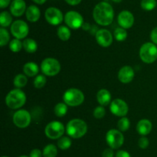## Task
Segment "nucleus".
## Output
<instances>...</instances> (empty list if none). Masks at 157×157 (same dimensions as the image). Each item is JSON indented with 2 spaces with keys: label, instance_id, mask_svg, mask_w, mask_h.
Returning <instances> with one entry per match:
<instances>
[{
  "label": "nucleus",
  "instance_id": "f257e3e1",
  "mask_svg": "<svg viewBox=\"0 0 157 157\" xmlns=\"http://www.w3.org/2000/svg\"><path fill=\"white\" fill-rule=\"evenodd\" d=\"M93 17L98 25L103 26H110L113 22L114 18L113 7L106 2H99L94 9Z\"/></svg>",
  "mask_w": 157,
  "mask_h": 157
},
{
  "label": "nucleus",
  "instance_id": "f03ea898",
  "mask_svg": "<svg viewBox=\"0 0 157 157\" xmlns=\"http://www.w3.org/2000/svg\"><path fill=\"white\" fill-rule=\"evenodd\" d=\"M87 132V125L81 119H73L67 123L66 132L69 137L80 139L86 135Z\"/></svg>",
  "mask_w": 157,
  "mask_h": 157
},
{
  "label": "nucleus",
  "instance_id": "7ed1b4c3",
  "mask_svg": "<svg viewBox=\"0 0 157 157\" xmlns=\"http://www.w3.org/2000/svg\"><path fill=\"white\" fill-rule=\"evenodd\" d=\"M26 103V95L21 89L11 90L6 97V106L11 109H18Z\"/></svg>",
  "mask_w": 157,
  "mask_h": 157
},
{
  "label": "nucleus",
  "instance_id": "20e7f679",
  "mask_svg": "<svg viewBox=\"0 0 157 157\" xmlns=\"http://www.w3.org/2000/svg\"><path fill=\"white\" fill-rule=\"evenodd\" d=\"M63 100L69 106H78L84 101V95L83 92L76 88L67 89L63 95Z\"/></svg>",
  "mask_w": 157,
  "mask_h": 157
},
{
  "label": "nucleus",
  "instance_id": "39448f33",
  "mask_svg": "<svg viewBox=\"0 0 157 157\" xmlns=\"http://www.w3.org/2000/svg\"><path fill=\"white\" fill-rule=\"evenodd\" d=\"M140 58L144 62L151 64L157 59V46L153 42H146L142 45L139 52Z\"/></svg>",
  "mask_w": 157,
  "mask_h": 157
},
{
  "label": "nucleus",
  "instance_id": "423d86ee",
  "mask_svg": "<svg viewBox=\"0 0 157 157\" xmlns=\"http://www.w3.org/2000/svg\"><path fill=\"white\" fill-rule=\"evenodd\" d=\"M61 69V66L59 61L55 58H46L41 63V72L48 76H55L58 75Z\"/></svg>",
  "mask_w": 157,
  "mask_h": 157
},
{
  "label": "nucleus",
  "instance_id": "0eeeda50",
  "mask_svg": "<svg viewBox=\"0 0 157 157\" xmlns=\"http://www.w3.org/2000/svg\"><path fill=\"white\" fill-rule=\"evenodd\" d=\"M66 131V128L59 121H52L44 128V133L51 139H58Z\"/></svg>",
  "mask_w": 157,
  "mask_h": 157
},
{
  "label": "nucleus",
  "instance_id": "6e6552de",
  "mask_svg": "<svg viewBox=\"0 0 157 157\" xmlns=\"http://www.w3.org/2000/svg\"><path fill=\"white\" fill-rule=\"evenodd\" d=\"M106 141L107 145L113 149H120L124 145V136L119 129H110L106 134Z\"/></svg>",
  "mask_w": 157,
  "mask_h": 157
},
{
  "label": "nucleus",
  "instance_id": "1a4fd4ad",
  "mask_svg": "<svg viewBox=\"0 0 157 157\" xmlns=\"http://www.w3.org/2000/svg\"><path fill=\"white\" fill-rule=\"evenodd\" d=\"M10 31L15 38L22 39L29 35V27L25 22L18 19L12 22L11 25Z\"/></svg>",
  "mask_w": 157,
  "mask_h": 157
},
{
  "label": "nucleus",
  "instance_id": "9d476101",
  "mask_svg": "<svg viewBox=\"0 0 157 157\" xmlns=\"http://www.w3.org/2000/svg\"><path fill=\"white\" fill-rule=\"evenodd\" d=\"M64 22L67 26L72 29H78L84 25V18L81 14L76 11H69L64 15Z\"/></svg>",
  "mask_w": 157,
  "mask_h": 157
},
{
  "label": "nucleus",
  "instance_id": "9b49d317",
  "mask_svg": "<svg viewBox=\"0 0 157 157\" xmlns=\"http://www.w3.org/2000/svg\"><path fill=\"white\" fill-rule=\"evenodd\" d=\"M13 123L17 127L20 129H24L30 125L32 117L29 111L25 109H18L14 113L12 117Z\"/></svg>",
  "mask_w": 157,
  "mask_h": 157
},
{
  "label": "nucleus",
  "instance_id": "f8f14e48",
  "mask_svg": "<svg viewBox=\"0 0 157 157\" xmlns=\"http://www.w3.org/2000/svg\"><path fill=\"white\" fill-rule=\"evenodd\" d=\"M44 17L46 21L52 26H58L64 18L62 12L56 7L48 8L44 12Z\"/></svg>",
  "mask_w": 157,
  "mask_h": 157
},
{
  "label": "nucleus",
  "instance_id": "ddd939ff",
  "mask_svg": "<svg viewBox=\"0 0 157 157\" xmlns=\"http://www.w3.org/2000/svg\"><path fill=\"white\" fill-rule=\"evenodd\" d=\"M110 110L114 115L124 117L128 113L129 106L124 100L121 99H115L110 103Z\"/></svg>",
  "mask_w": 157,
  "mask_h": 157
},
{
  "label": "nucleus",
  "instance_id": "4468645a",
  "mask_svg": "<svg viewBox=\"0 0 157 157\" xmlns=\"http://www.w3.org/2000/svg\"><path fill=\"white\" fill-rule=\"evenodd\" d=\"M96 41L101 46L107 48L113 42V35L108 29H101L95 34Z\"/></svg>",
  "mask_w": 157,
  "mask_h": 157
},
{
  "label": "nucleus",
  "instance_id": "2eb2a0df",
  "mask_svg": "<svg viewBox=\"0 0 157 157\" xmlns=\"http://www.w3.org/2000/svg\"><path fill=\"white\" fill-rule=\"evenodd\" d=\"M117 22L121 27L125 29H130L134 24V16L130 11L124 10L118 15Z\"/></svg>",
  "mask_w": 157,
  "mask_h": 157
},
{
  "label": "nucleus",
  "instance_id": "dca6fc26",
  "mask_svg": "<svg viewBox=\"0 0 157 157\" xmlns=\"http://www.w3.org/2000/svg\"><path fill=\"white\" fill-rule=\"evenodd\" d=\"M135 76L133 68L130 66H124L118 72V79L124 84L130 83Z\"/></svg>",
  "mask_w": 157,
  "mask_h": 157
},
{
  "label": "nucleus",
  "instance_id": "f3484780",
  "mask_svg": "<svg viewBox=\"0 0 157 157\" xmlns=\"http://www.w3.org/2000/svg\"><path fill=\"white\" fill-rule=\"evenodd\" d=\"M26 9V3L24 0H13L10 4V12L13 16H21Z\"/></svg>",
  "mask_w": 157,
  "mask_h": 157
},
{
  "label": "nucleus",
  "instance_id": "a211bd4d",
  "mask_svg": "<svg viewBox=\"0 0 157 157\" xmlns=\"http://www.w3.org/2000/svg\"><path fill=\"white\" fill-rule=\"evenodd\" d=\"M153 129V124L150 122V120L147 119H143L138 122L136 125V131L138 133L143 136L149 135Z\"/></svg>",
  "mask_w": 157,
  "mask_h": 157
},
{
  "label": "nucleus",
  "instance_id": "6ab92c4d",
  "mask_svg": "<svg viewBox=\"0 0 157 157\" xmlns=\"http://www.w3.org/2000/svg\"><path fill=\"white\" fill-rule=\"evenodd\" d=\"M26 18L31 22H36L41 17V12L38 7L35 5H31L27 8L25 12Z\"/></svg>",
  "mask_w": 157,
  "mask_h": 157
},
{
  "label": "nucleus",
  "instance_id": "aec40b11",
  "mask_svg": "<svg viewBox=\"0 0 157 157\" xmlns=\"http://www.w3.org/2000/svg\"><path fill=\"white\" fill-rule=\"evenodd\" d=\"M97 100L101 106H107L111 101V94L106 89H100L97 93Z\"/></svg>",
  "mask_w": 157,
  "mask_h": 157
},
{
  "label": "nucleus",
  "instance_id": "412c9836",
  "mask_svg": "<svg viewBox=\"0 0 157 157\" xmlns=\"http://www.w3.org/2000/svg\"><path fill=\"white\" fill-rule=\"evenodd\" d=\"M39 68L38 66L34 62H29L23 66V72L29 77H34L38 75Z\"/></svg>",
  "mask_w": 157,
  "mask_h": 157
},
{
  "label": "nucleus",
  "instance_id": "4be33fe9",
  "mask_svg": "<svg viewBox=\"0 0 157 157\" xmlns=\"http://www.w3.org/2000/svg\"><path fill=\"white\" fill-rule=\"evenodd\" d=\"M23 49L29 53H34L38 49V44H37L36 41L33 38H25L24 41L22 42Z\"/></svg>",
  "mask_w": 157,
  "mask_h": 157
},
{
  "label": "nucleus",
  "instance_id": "5701e85b",
  "mask_svg": "<svg viewBox=\"0 0 157 157\" xmlns=\"http://www.w3.org/2000/svg\"><path fill=\"white\" fill-rule=\"evenodd\" d=\"M57 34H58V38L61 41L64 42L67 41L71 38V35L70 28L66 26H59V28L58 29V31H57Z\"/></svg>",
  "mask_w": 157,
  "mask_h": 157
},
{
  "label": "nucleus",
  "instance_id": "b1692460",
  "mask_svg": "<svg viewBox=\"0 0 157 157\" xmlns=\"http://www.w3.org/2000/svg\"><path fill=\"white\" fill-rule=\"evenodd\" d=\"M12 24V15L7 11H3L0 14V25L2 28L8 27Z\"/></svg>",
  "mask_w": 157,
  "mask_h": 157
},
{
  "label": "nucleus",
  "instance_id": "393cba45",
  "mask_svg": "<svg viewBox=\"0 0 157 157\" xmlns=\"http://www.w3.org/2000/svg\"><path fill=\"white\" fill-rule=\"evenodd\" d=\"M28 78L27 75L25 74H18L15 75L13 80V84L17 89H21V88L25 87L27 85Z\"/></svg>",
  "mask_w": 157,
  "mask_h": 157
},
{
  "label": "nucleus",
  "instance_id": "a878e982",
  "mask_svg": "<svg viewBox=\"0 0 157 157\" xmlns=\"http://www.w3.org/2000/svg\"><path fill=\"white\" fill-rule=\"evenodd\" d=\"M43 157H56L58 155V149L54 144H48L44 146L42 151Z\"/></svg>",
  "mask_w": 157,
  "mask_h": 157
},
{
  "label": "nucleus",
  "instance_id": "bb28decb",
  "mask_svg": "<svg viewBox=\"0 0 157 157\" xmlns=\"http://www.w3.org/2000/svg\"><path fill=\"white\" fill-rule=\"evenodd\" d=\"M54 112L58 117H63L67 112V105L64 103H58L55 105Z\"/></svg>",
  "mask_w": 157,
  "mask_h": 157
},
{
  "label": "nucleus",
  "instance_id": "cd10ccee",
  "mask_svg": "<svg viewBox=\"0 0 157 157\" xmlns=\"http://www.w3.org/2000/svg\"><path fill=\"white\" fill-rule=\"evenodd\" d=\"M72 142L70 137L61 136L58 140V146L61 150H67L71 146Z\"/></svg>",
  "mask_w": 157,
  "mask_h": 157
},
{
  "label": "nucleus",
  "instance_id": "c85d7f7f",
  "mask_svg": "<svg viewBox=\"0 0 157 157\" xmlns=\"http://www.w3.org/2000/svg\"><path fill=\"white\" fill-rule=\"evenodd\" d=\"M114 38L118 42H124L127 38V32L125 29L122 27L117 28L113 32Z\"/></svg>",
  "mask_w": 157,
  "mask_h": 157
},
{
  "label": "nucleus",
  "instance_id": "c756f323",
  "mask_svg": "<svg viewBox=\"0 0 157 157\" xmlns=\"http://www.w3.org/2000/svg\"><path fill=\"white\" fill-rule=\"evenodd\" d=\"M130 121L127 117H121L117 123V128L121 132H126L130 129Z\"/></svg>",
  "mask_w": 157,
  "mask_h": 157
},
{
  "label": "nucleus",
  "instance_id": "7c9ffc66",
  "mask_svg": "<svg viewBox=\"0 0 157 157\" xmlns=\"http://www.w3.org/2000/svg\"><path fill=\"white\" fill-rule=\"evenodd\" d=\"M10 40V35L7 29L2 27L0 29V46L2 47L6 46Z\"/></svg>",
  "mask_w": 157,
  "mask_h": 157
},
{
  "label": "nucleus",
  "instance_id": "2f4dec72",
  "mask_svg": "<svg viewBox=\"0 0 157 157\" xmlns=\"http://www.w3.org/2000/svg\"><path fill=\"white\" fill-rule=\"evenodd\" d=\"M141 8L145 11H152L156 7V0H142L140 2Z\"/></svg>",
  "mask_w": 157,
  "mask_h": 157
},
{
  "label": "nucleus",
  "instance_id": "473e14b6",
  "mask_svg": "<svg viewBox=\"0 0 157 157\" xmlns=\"http://www.w3.org/2000/svg\"><path fill=\"white\" fill-rule=\"evenodd\" d=\"M9 49L12 52H18L23 49L22 42L20 41L18 38H14V39L11 40L9 42Z\"/></svg>",
  "mask_w": 157,
  "mask_h": 157
},
{
  "label": "nucleus",
  "instance_id": "72a5a7b5",
  "mask_svg": "<svg viewBox=\"0 0 157 157\" xmlns=\"http://www.w3.org/2000/svg\"><path fill=\"white\" fill-rule=\"evenodd\" d=\"M46 83H47V78H46L45 75H42L40 74L35 76V79H34V86L36 89H41L45 86Z\"/></svg>",
  "mask_w": 157,
  "mask_h": 157
},
{
  "label": "nucleus",
  "instance_id": "f704fd0d",
  "mask_svg": "<svg viewBox=\"0 0 157 157\" xmlns=\"http://www.w3.org/2000/svg\"><path fill=\"white\" fill-rule=\"evenodd\" d=\"M105 113H106L105 109H104L103 106H97L93 112L94 116L96 119L104 118V115H105Z\"/></svg>",
  "mask_w": 157,
  "mask_h": 157
},
{
  "label": "nucleus",
  "instance_id": "c9c22d12",
  "mask_svg": "<svg viewBox=\"0 0 157 157\" xmlns=\"http://www.w3.org/2000/svg\"><path fill=\"white\" fill-rule=\"evenodd\" d=\"M149 145H150V141H149L147 137L143 136L142 135V137H140V138L139 139V140H138V146H139V147L140 148V149H147L149 146Z\"/></svg>",
  "mask_w": 157,
  "mask_h": 157
},
{
  "label": "nucleus",
  "instance_id": "e433bc0d",
  "mask_svg": "<svg viewBox=\"0 0 157 157\" xmlns=\"http://www.w3.org/2000/svg\"><path fill=\"white\" fill-rule=\"evenodd\" d=\"M102 157H114V152L112 148H107L102 153Z\"/></svg>",
  "mask_w": 157,
  "mask_h": 157
},
{
  "label": "nucleus",
  "instance_id": "4c0bfd02",
  "mask_svg": "<svg viewBox=\"0 0 157 157\" xmlns=\"http://www.w3.org/2000/svg\"><path fill=\"white\" fill-rule=\"evenodd\" d=\"M43 153L39 149H34L29 153V157H42Z\"/></svg>",
  "mask_w": 157,
  "mask_h": 157
},
{
  "label": "nucleus",
  "instance_id": "58836bf2",
  "mask_svg": "<svg viewBox=\"0 0 157 157\" xmlns=\"http://www.w3.org/2000/svg\"><path fill=\"white\" fill-rule=\"evenodd\" d=\"M150 39H151L152 42L157 45V27L154 28L151 31V33H150Z\"/></svg>",
  "mask_w": 157,
  "mask_h": 157
},
{
  "label": "nucleus",
  "instance_id": "ea45409f",
  "mask_svg": "<svg viewBox=\"0 0 157 157\" xmlns=\"http://www.w3.org/2000/svg\"><path fill=\"white\" fill-rule=\"evenodd\" d=\"M115 157H131L130 154L126 150H118Z\"/></svg>",
  "mask_w": 157,
  "mask_h": 157
},
{
  "label": "nucleus",
  "instance_id": "a19ab883",
  "mask_svg": "<svg viewBox=\"0 0 157 157\" xmlns=\"http://www.w3.org/2000/svg\"><path fill=\"white\" fill-rule=\"evenodd\" d=\"M11 0H0V8L5 9L11 4Z\"/></svg>",
  "mask_w": 157,
  "mask_h": 157
},
{
  "label": "nucleus",
  "instance_id": "79ce46f5",
  "mask_svg": "<svg viewBox=\"0 0 157 157\" xmlns=\"http://www.w3.org/2000/svg\"><path fill=\"white\" fill-rule=\"evenodd\" d=\"M81 1L82 0H65L66 2L70 6H77V5L80 4Z\"/></svg>",
  "mask_w": 157,
  "mask_h": 157
},
{
  "label": "nucleus",
  "instance_id": "37998d69",
  "mask_svg": "<svg viewBox=\"0 0 157 157\" xmlns=\"http://www.w3.org/2000/svg\"><path fill=\"white\" fill-rule=\"evenodd\" d=\"M32 1H33L35 3H36V4L42 5V4H44V3L47 0H32Z\"/></svg>",
  "mask_w": 157,
  "mask_h": 157
},
{
  "label": "nucleus",
  "instance_id": "c03bdc74",
  "mask_svg": "<svg viewBox=\"0 0 157 157\" xmlns=\"http://www.w3.org/2000/svg\"><path fill=\"white\" fill-rule=\"evenodd\" d=\"M112 1L114 2H117V3H120V2H121L123 0H112Z\"/></svg>",
  "mask_w": 157,
  "mask_h": 157
},
{
  "label": "nucleus",
  "instance_id": "a18cd8bd",
  "mask_svg": "<svg viewBox=\"0 0 157 157\" xmlns=\"http://www.w3.org/2000/svg\"><path fill=\"white\" fill-rule=\"evenodd\" d=\"M19 157H29V155L28 156V155H20Z\"/></svg>",
  "mask_w": 157,
  "mask_h": 157
},
{
  "label": "nucleus",
  "instance_id": "49530a36",
  "mask_svg": "<svg viewBox=\"0 0 157 157\" xmlns=\"http://www.w3.org/2000/svg\"><path fill=\"white\" fill-rule=\"evenodd\" d=\"M2 157H9V156H6V155H3V156H2Z\"/></svg>",
  "mask_w": 157,
  "mask_h": 157
}]
</instances>
